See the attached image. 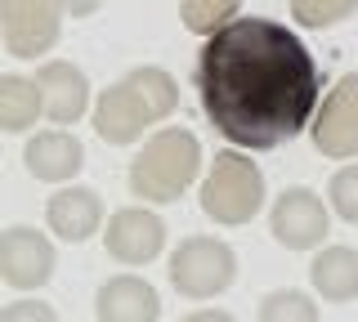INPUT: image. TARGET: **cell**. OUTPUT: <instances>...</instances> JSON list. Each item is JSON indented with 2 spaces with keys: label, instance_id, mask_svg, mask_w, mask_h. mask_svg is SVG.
<instances>
[{
  "label": "cell",
  "instance_id": "cell-1",
  "mask_svg": "<svg viewBox=\"0 0 358 322\" xmlns=\"http://www.w3.org/2000/svg\"><path fill=\"white\" fill-rule=\"evenodd\" d=\"M193 90L220 139L242 152H273L309 130L327 72L291 23L238 14L201 41Z\"/></svg>",
  "mask_w": 358,
  "mask_h": 322
},
{
  "label": "cell",
  "instance_id": "cell-2",
  "mask_svg": "<svg viewBox=\"0 0 358 322\" xmlns=\"http://www.w3.org/2000/svg\"><path fill=\"white\" fill-rule=\"evenodd\" d=\"M197 175H201V139L184 126H166L143 139L126 180L130 193L143 197L148 206H171L197 184Z\"/></svg>",
  "mask_w": 358,
  "mask_h": 322
},
{
  "label": "cell",
  "instance_id": "cell-3",
  "mask_svg": "<svg viewBox=\"0 0 358 322\" xmlns=\"http://www.w3.org/2000/svg\"><path fill=\"white\" fill-rule=\"evenodd\" d=\"M201 215L215 219L220 228H242L260 215L264 206V170L255 166L251 152L242 148H224L201 175Z\"/></svg>",
  "mask_w": 358,
  "mask_h": 322
},
{
  "label": "cell",
  "instance_id": "cell-4",
  "mask_svg": "<svg viewBox=\"0 0 358 322\" xmlns=\"http://www.w3.org/2000/svg\"><path fill=\"white\" fill-rule=\"evenodd\" d=\"M166 277L184 300H215L224 295L233 282H238V251L224 237H210V233H193L171 251V264H166Z\"/></svg>",
  "mask_w": 358,
  "mask_h": 322
},
{
  "label": "cell",
  "instance_id": "cell-5",
  "mask_svg": "<svg viewBox=\"0 0 358 322\" xmlns=\"http://www.w3.org/2000/svg\"><path fill=\"white\" fill-rule=\"evenodd\" d=\"M63 0H0V41L14 59L41 63L63 36Z\"/></svg>",
  "mask_w": 358,
  "mask_h": 322
},
{
  "label": "cell",
  "instance_id": "cell-6",
  "mask_svg": "<svg viewBox=\"0 0 358 322\" xmlns=\"http://www.w3.org/2000/svg\"><path fill=\"white\" fill-rule=\"evenodd\" d=\"M268 233L282 251H318L331 233V206L313 188H282L268 206Z\"/></svg>",
  "mask_w": 358,
  "mask_h": 322
},
{
  "label": "cell",
  "instance_id": "cell-7",
  "mask_svg": "<svg viewBox=\"0 0 358 322\" xmlns=\"http://www.w3.org/2000/svg\"><path fill=\"white\" fill-rule=\"evenodd\" d=\"M309 139L327 161H354L358 157V72H345L322 94L318 112L309 121Z\"/></svg>",
  "mask_w": 358,
  "mask_h": 322
},
{
  "label": "cell",
  "instance_id": "cell-8",
  "mask_svg": "<svg viewBox=\"0 0 358 322\" xmlns=\"http://www.w3.org/2000/svg\"><path fill=\"white\" fill-rule=\"evenodd\" d=\"M59 269V251H54L50 233L31 228V224H14L0 233V277L14 291H41Z\"/></svg>",
  "mask_w": 358,
  "mask_h": 322
},
{
  "label": "cell",
  "instance_id": "cell-9",
  "mask_svg": "<svg viewBox=\"0 0 358 322\" xmlns=\"http://www.w3.org/2000/svg\"><path fill=\"white\" fill-rule=\"evenodd\" d=\"M103 251L126 269L152 264L166 251V219L148 206H121L103 224Z\"/></svg>",
  "mask_w": 358,
  "mask_h": 322
},
{
  "label": "cell",
  "instance_id": "cell-10",
  "mask_svg": "<svg viewBox=\"0 0 358 322\" xmlns=\"http://www.w3.org/2000/svg\"><path fill=\"white\" fill-rule=\"evenodd\" d=\"M90 117H94V130L99 139L112 143V148H126V143H139L148 135V126H157L148 103L139 98V90L121 76V81H112L108 90H99L94 108H90Z\"/></svg>",
  "mask_w": 358,
  "mask_h": 322
},
{
  "label": "cell",
  "instance_id": "cell-11",
  "mask_svg": "<svg viewBox=\"0 0 358 322\" xmlns=\"http://www.w3.org/2000/svg\"><path fill=\"white\" fill-rule=\"evenodd\" d=\"M36 85H41V108L54 126H76L94 98H90V76L67 59H45L36 68Z\"/></svg>",
  "mask_w": 358,
  "mask_h": 322
},
{
  "label": "cell",
  "instance_id": "cell-12",
  "mask_svg": "<svg viewBox=\"0 0 358 322\" xmlns=\"http://www.w3.org/2000/svg\"><path fill=\"white\" fill-rule=\"evenodd\" d=\"M45 224H50L54 237L81 247V242H90L94 233H103V224H108L103 197H99L94 188H85V184H63L59 193L45 202Z\"/></svg>",
  "mask_w": 358,
  "mask_h": 322
},
{
  "label": "cell",
  "instance_id": "cell-13",
  "mask_svg": "<svg viewBox=\"0 0 358 322\" xmlns=\"http://www.w3.org/2000/svg\"><path fill=\"white\" fill-rule=\"evenodd\" d=\"M99 322H162V295L139 273H112L94 291Z\"/></svg>",
  "mask_w": 358,
  "mask_h": 322
},
{
  "label": "cell",
  "instance_id": "cell-14",
  "mask_svg": "<svg viewBox=\"0 0 358 322\" xmlns=\"http://www.w3.org/2000/svg\"><path fill=\"white\" fill-rule=\"evenodd\" d=\"M22 166H27L31 180L63 188L85 170V143L76 139L72 130H41V135H31L27 148H22Z\"/></svg>",
  "mask_w": 358,
  "mask_h": 322
},
{
  "label": "cell",
  "instance_id": "cell-15",
  "mask_svg": "<svg viewBox=\"0 0 358 322\" xmlns=\"http://www.w3.org/2000/svg\"><path fill=\"white\" fill-rule=\"evenodd\" d=\"M309 286L327 305H354L358 300V251L354 247H318L309 264Z\"/></svg>",
  "mask_w": 358,
  "mask_h": 322
},
{
  "label": "cell",
  "instance_id": "cell-16",
  "mask_svg": "<svg viewBox=\"0 0 358 322\" xmlns=\"http://www.w3.org/2000/svg\"><path fill=\"white\" fill-rule=\"evenodd\" d=\"M41 112L45 108H41L36 76H18V72L0 76V130H5V135H27L41 121Z\"/></svg>",
  "mask_w": 358,
  "mask_h": 322
},
{
  "label": "cell",
  "instance_id": "cell-17",
  "mask_svg": "<svg viewBox=\"0 0 358 322\" xmlns=\"http://www.w3.org/2000/svg\"><path fill=\"white\" fill-rule=\"evenodd\" d=\"M126 81L139 90L143 103H148L152 121H166V117L179 108V81H175L166 68H157V63H139V68H130Z\"/></svg>",
  "mask_w": 358,
  "mask_h": 322
},
{
  "label": "cell",
  "instance_id": "cell-18",
  "mask_svg": "<svg viewBox=\"0 0 358 322\" xmlns=\"http://www.w3.org/2000/svg\"><path fill=\"white\" fill-rule=\"evenodd\" d=\"M242 14V0H179V23L193 36H210Z\"/></svg>",
  "mask_w": 358,
  "mask_h": 322
},
{
  "label": "cell",
  "instance_id": "cell-19",
  "mask_svg": "<svg viewBox=\"0 0 358 322\" xmlns=\"http://www.w3.org/2000/svg\"><path fill=\"white\" fill-rule=\"evenodd\" d=\"M260 322H318V300L296 286H278L260 300Z\"/></svg>",
  "mask_w": 358,
  "mask_h": 322
},
{
  "label": "cell",
  "instance_id": "cell-20",
  "mask_svg": "<svg viewBox=\"0 0 358 322\" xmlns=\"http://www.w3.org/2000/svg\"><path fill=\"white\" fill-rule=\"evenodd\" d=\"M358 14V0H291V23L305 31H327Z\"/></svg>",
  "mask_w": 358,
  "mask_h": 322
},
{
  "label": "cell",
  "instance_id": "cell-21",
  "mask_svg": "<svg viewBox=\"0 0 358 322\" xmlns=\"http://www.w3.org/2000/svg\"><path fill=\"white\" fill-rule=\"evenodd\" d=\"M327 206H331L336 219L358 224V161L341 166V170L331 175V184H327Z\"/></svg>",
  "mask_w": 358,
  "mask_h": 322
},
{
  "label": "cell",
  "instance_id": "cell-22",
  "mask_svg": "<svg viewBox=\"0 0 358 322\" xmlns=\"http://www.w3.org/2000/svg\"><path fill=\"white\" fill-rule=\"evenodd\" d=\"M0 322H59V314H54V305H45V300L22 295V300L0 309Z\"/></svg>",
  "mask_w": 358,
  "mask_h": 322
},
{
  "label": "cell",
  "instance_id": "cell-23",
  "mask_svg": "<svg viewBox=\"0 0 358 322\" xmlns=\"http://www.w3.org/2000/svg\"><path fill=\"white\" fill-rule=\"evenodd\" d=\"M103 9V0H63V14L67 18H90Z\"/></svg>",
  "mask_w": 358,
  "mask_h": 322
},
{
  "label": "cell",
  "instance_id": "cell-24",
  "mask_svg": "<svg viewBox=\"0 0 358 322\" xmlns=\"http://www.w3.org/2000/svg\"><path fill=\"white\" fill-rule=\"evenodd\" d=\"M179 322H238L229 314V309H193L188 318H179Z\"/></svg>",
  "mask_w": 358,
  "mask_h": 322
}]
</instances>
